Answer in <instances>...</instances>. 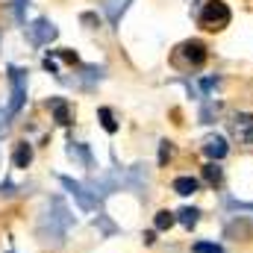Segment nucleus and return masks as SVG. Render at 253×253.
Masks as SVG:
<instances>
[{
    "label": "nucleus",
    "mask_w": 253,
    "mask_h": 253,
    "mask_svg": "<svg viewBox=\"0 0 253 253\" xmlns=\"http://www.w3.org/2000/svg\"><path fill=\"white\" fill-rule=\"evenodd\" d=\"M71 224H74V215L68 212L65 200L62 197H53L50 206H47V215H44L42 224H39V236H42L44 242H56V245H59V242H65Z\"/></svg>",
    "instance_id": "f257e3e1"
},
{
    "label": "nucleus",
    "mask_w": 253,
    "mask_h": 253,
    "mask_svg": "<svg viewBox=\"0 0 253 253\" xmlns=\"http://www.w3.org/2000/svg\"><path fill=\"white\" fill-rule=\"evenodd\" d=\"M230 18H233V12H230V6L227 3H221V0H209V3H203L200 6V12H197V24L203 27V30H224L227 24H230Z\"/></svg>",
    "instance_id": "f03ea898"
},
{
    "label": "nucleus",
    "mask_w": 253,
    "mask_h": 253,
    "mask_svg": "<svg viewBox=\"0 0 253 253\" xmlns=\"http://www.w3.org/2000/svg\"><path fill=\"white\" fill-rule=\"evenodd\" d=\"M9 88H12V100L6 106V115L15 118L21 109H24V100H27V71L18 68V65H9Z\"/></svg>",
    "instance_id": "7ed1b4c3"
},
{
    "label": "nucleus",
    "mask_w": 253,
    "mask_h": 253,
    "mask_svg": "<svg viewBox=\"0 0 253 253\" xmlns=\"http://www.w3.org/2000/svg\"><path fill=\"white\" fill-rule=\"evenodd\" d=\"M203 62H206V47L200 42H183L174 50V65L183 71H197Z\"/></svg>",
    "instance_id": "20e7f679"
},
{
    "label": "nucleus",
    "mask_w": 253,
    "mask_h": 253,
    "mask_svg": "<svg viewBox=\"0 0 253 253\" xmlns=\"http://www.w3.org/2000/svg\"><path fill=\"white\" fill-rule=\"evenodd\" d=\"M56 36H59V30H56V24L47 21V18H36L33 24H27V39H30V44H36V47L50 44Z\"/></svg>",
    "instance_id": "39448f33"
},
{
    "label": "nucleus",
    "mask_w": 253,
    "mask_h": 253,
    "mask_svg": "<svg viewBox=\"0 0 253 253\" xmlns=\"http://www.w3.org/2000/svg\"><path fill=\"white\" fill-rule=\"evenodd\" d=\"M59 183H62L65 189L74 194V200L80 203V209L91 212V209L97 206V197L91 194V189H88V186H83V183H77V180H71V177H59Z\"/></svg>",
    "instance_id": "423d86ee"
},
{
    "label": "nucleus",
    "mask_w": 253,
    "mask_h": 253,
    "mask_svg": "<svg viewBox=\"0 0 253 253\" xmlns=\"http://www.w3.org/2000/svg\"><path fill=\"white\" fill-rule=\"evenodd\" d=\"M233 135L239 144H253V115L251 112H239L233 118Z\"/></svg>",
    "instance_id": "0eeeda50"
},
{
    "label": "nucleus",
    "mask_w": 253,
    "mask_h": 253,
    "mask_svg": "<svg viewBox=\"0 0 253 253\" xmlns=\"http://www.w3.org/2000/svg\"><path fill=\"white\" fill-rule=\"evenodd\" d=\"M227 141H224V135H209L206 141H203V153L212 159V162H218V159H224L227 156Z\"/></svg>",
    "instance_id": "6e6552de"
},
{
    "label": "nucleus",
    "mask_w": 253,
    "mask_h": 253,
    "mask_svg": "<svg viewBox=\"0 0 253 253\" xmlns=\"http://www.w3.org/2000/svg\"><path fill=\"white\" fill-rule=\"evenodd\" d=\"M47 109L53 112V121H56L59 126L71 124V106H68L65 97H50V100H47Z\"/></svg>",
    "instance_id": "1a4fd4ad"
},
{
    "label": "nucleus",
    "mask_w": 253,
    "mask_h": 253,
    "mask_svg": "<svg viewBox=\"0 0 253 253\" xmlns=\"http://www.w3.org/2000/svg\"><path fill=\"white\" fill-rule=\"evenodd\" d=\"M12 165L15 168H30L33 165V144L30 141H18L12 150Z\"/></svg>",
    "instance_id": "9d476101"
},
{
    "label": "nucleus",
    "mask_w": 253,
    "mask_h": 253,
    "mask_svg": "<svg viewBox=\"0 0 253 253\" xmlns=\"http://www.w3.org/2000/svg\"><path fill=\"white\" fill-rule=\"evenodd\" d=\"M124 186H129V189H144L147 186V174H144V165H132L129 168V174L124 177Z\"/></svg>",
    "instance_id": "9b49d317"
},
{
    "label": "nucleus",
    "mask_w": 253,
    "mask_h": 253,
    "mask_svg": "<svg viewBox=\"0 0 253 253\" xmlns=\"http://www.w3.org/2000/svg\"><path fill=\"white\" fill-rule=\"evenodd\" d=\"M68 156H71V159H77V162H80V165H85V168L91 165V153H88V147H85L83 141H71V144H68Z\"/></svg>",
    "instance_id": "f8f14e48"
},
{
    "label": "nucleus",
    "mask_w": 253,
    "mask_h": 253,
    "mask_svg": "<svg viewBox=\"0 0 253 253\" xmlns=\"http://www.w3.org/2000/svg\"><path fill=\"white\" fill-rule=\"evenodd\" d=\"M203 180L215 189V186H221V180H224V171H221V165L218 162H206L203 165Z\"/></svg>",
    "instance_id": "ddd939ff"
},
{
    "label": "nucleus",
    "mask_w": 253,
    "mask_h": 253,
    "mask_svg": "<svg viewBox=\"0 0 253 253\" xmlns=\"http://www.w3.org/2000/svg\"><path fill=\"white\" fill-rule=\"evenodd\" d=\"M177 221H180L186 230L197 227V221H200V209H194V206H183V209L177 212Z\"/></svg>",
    "instance_id": "4468645a"
},
{
    "label": "nucleus",
    "mask_w": 253,
    "mask_h": 253,
    "mask_svg": "<svg viewBox=\"0 0 253 253\" xmlns=\"http://www.w3.org/2000/svg\"><path fill=\"white\" fill-rule=\"evenodd\" d=\"M103 9H106L109 24H118V21H121V15H124V9H126V3H124V0H106V3H103Z\"/></svg>",
    "instance_id": "2eb2a0df"
},
{
    "label": "nucleus",
    "mask_w": 253,
    "mask_h": 253,
    "mask_svg": "<svg viewBox=\"0 0 253 253\" xmlns=\"http://www.w3.org/2000/svg\"><path fill=\"white\" fill-rule=\"evenodd\" d=\"M197 186H200V183H197L194 177H177V180H174V191H177V194H183V197L194 194Z\"/></svg>",
    "instance_id": "dca6fc26"
},
{
    "label": "nucleus",
    "mask_w": 253,
    "mask_h": 253,
    "mask_svg": "<svg viewBox=\"0 0 253 253\" xmlns=\"http://www.w3.org/2000/svg\"><path fill=\"white\" fill-rule=\"evenodd\" d=\"M153 224H156V230H171V227L177 224V212H168V209H162V212H156Z\"/></svg>",
    "instance_id": "f3484780"
},
{
    "label": "nucleus",
    "mask_w": 253,
    "mask_h": 253,
    "mask_svg": "<svg viewBox=\"0 0 253 253\" xmlns=\"http://www.w3.org/2000/svg\"><path fill=\"white\" fill-rule=\"evenodd\" d=\"M97 118H100V124H103V129H106V132H118V121H115L112 109L100 106V109H97Z\"/></svg>",
    "instance_id": "a211bd4d"
},
{
    "label": "nucleus",
    "mask_w": 253,
    "mask_h": 253,
    "mask_svg": "<svg viewBox=\"0 0 253 253\" xmlns=\"http://www.w3.org/2000/svg\"><path fill=\"white\" fill-rule=\"evenodd\" d=\"M174 153H177L174 141H159V165H168L174 159Z\"/></svg>",
    "instance_id": "6ab92c4d"
},
{
    "label": "nucleus",
    "mask_w": 253,
    "mask_h": 253,
    "mask_svg": "<svg viewBox=\"0 0 253 253\" xmlns=\"http://www.w3.org/2000/svg\"><path fill=\"white\" fill-rule=\"evenodd\" d=\"M191 253H224V248L215 245V242H194L191 245Z\"/></svg>",
    "instance_id": "aec40b11"
},
{
    "label": "nucleus",
    "mask_w": 253,
    "mask_h": 253,
    "mask_svg": "<svg viewBox=\"0 0 253 253\" xmlns=\"http://www.w3.org/2000/svg\"><path fill=\"white\" fill-rule=\"evenodd\" d=\"M212 115H218V106H215V103H206L203 112H200V121H203V124H212Z\"/></svg>",
    "instance_id": "412c9836"
},
{
    "label": "nucleus",
    "mask_w": 253,
    "mask_h": 253,
    "mask_svg": "<svg viewBox=\"0 0 253 253\" xmlns=\"http://www.w3.org/2000/svg\"><path fill=\"white\" fill-rule=\"evenodd\" d=\"M94 224H97V227L103 230V236H109V233H115V227H112V224H109V221H106L103 215H97V221H94Z\"/></svg>",
    "instance_id": "4be33fe9"
},
{
    "label": "nucleus",
    "mask_w": 253,
    "mask_h": 253,
    "mask_svg": "<svg viewBox=\"0 0 253 253\" xmlns=\"http://www.w3.org/2000/svg\"><path fill=\"white\" fill-rule=\"evenodd\" d=\"M215 85H218V77H206V80H203V83H200V88H203V91H206V94H209V91H212V88H215Z\"/></svg>",
    "instance_id": "5701e85b"
},
{
    "label": "nucleus",
    "mask_w": 253,
    "mask_h": 253,
    "mask_svg": "<svg viewBox=\"0 0 253 253\" xmlns=\"http://www.w3.org/2000/svg\"><path fill=\"white\" fill-rule=\"evenodd\" d=\"M0 194H6V197H9V194H15V183L3 180V183H0Z\"/></svg>",
    "instance_id": "b1692460"
},
{
    "label": "nucleus",
    "mask_w": 253,
    "mask_h": 253,
    "mask_svg": "<svg viewBox=\"0 0 253 253\" xmlns=\"http://www.w3.org/2000/svg\"><path fill=\"white\" fill-rule=\"evenodd\" d=\"M6 132H9V115H3V112H0V138H3Z\"/></svg>",
    "instance_id": "393cba45"
}]
</instances>
